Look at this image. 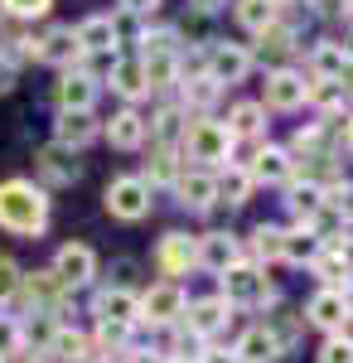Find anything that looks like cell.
I'll return each mask as SVG.
<instances>
[{
    "mask_svg": "<svg viewBox=\"0 0 353 363\" xmlns=\"http://www.w3.org/2000/svg\"><path fill=\"white\" fill-rule=\"evenodd\" d=\"M0 228L15 238H39L49 228V194L29 179H5L0 184Z\"/></svg>",
    "mask_w": 353,
    "mask_h": 363,
    "instance_id": "obj_1",
    "label": "cell"
},
{
    "mask_svg": "<svg viewBox=\"0 0 353 363\" xmlns=\"http://www.w3.org/2000/svg\"><path fill=\"white\" fill-rule=\"evenodd\" d=\"M136 63L145 73V87H174L179 83V29H145Z\"/></svg>",
    "mask_w": 353,
    "mask_h": 363,
    "instance_id": "obj_2",
    "label": "cell"
},
{
    "mask_svg": "<svg viewBox=\"0 0 353 363\" xmlns=\"http://www.w3.org/2000/svg\"><path fill=\"white\" fill-rule=\"evenodd\" d=\"M179 150L198 160V165H228L232 160V136H228V126L213 121V116H198L184 126V136H179Z\"/></svg>",
    "mask_w": 353,
    "mask_h": 363,
    "instance_id": "obj_3",
    "label": "cell"
},
{
    "mask_svg": "<svg viewBox=\"0 0 353 363\" xmlns=\"http://www.w3.org/2000/svg\"><path fill=\"white\" fill-rule=\"evenodd\" d=\"M218 286H223V301L228 306H267V301H276L271 281H267V267H257V262H232L223 277H218Z\"/></svg>",
    "mask_w": 353,
    "mask_h": 363,
    "instance_id": "obj_4",
    "label": "cell"
},
{
    "mask_svg": "<svg viewBox=\"0 0 353 363\" xmlns=\"http://www.w3.org/2000/svg\"><path fill=\"white\" fill-rule=\"evenodd\" d=\"M184 306H189V296H184L179 281H155L150 291H140V296H136L140 325H150V330H169V325H179Z\"/></svg>",
    "mask_w": 353,
    "mask_h": 363,
    "instance_id": "obj_5",
    "label": "cell"
},
{
    "mask_svg": "<svg viewBox=\"0 0 353 363\" xmlns=\"http://www.w3.org/2000/svg\"><path fill=\"white\" fill-rule=\"evenodd\" d=\"M102 203H107V213L116 223H140L150 213V189H145L140 174H116L107 184V194H102Z\"/></svg>",
    "mask_w": 353,
    "mask_h": 363,
    "instance_id": "obj_6",
    "label": "cell"
},
{
    "mask_svg": "<svg viewBox=\"0 0 353 363\" xmlns=\"http://www.w3.org/2000/svg\"><path fill=\"white\" fill-rule=\"evenodd\" d=\"M49 272L58 277L63 291L92 286V277H97V252L87 247V242H63V247L54 252V267H49Z\"/></svg>",
    "mask_w": 353,
    "mask_h": 363,
    "instance_id": "obj_7",
    "label": "cell"
},
{
    "mask_svg": "<svg viewBox=\"0 0 353 363\" xmlns=\"http://www.w3.org/2000/svg\"><path fill=\"white\" fill-rule=\"evenodd\" d=\"M179 320H184V335L203 344V339H213L218 330H228V320H232V306H228L223 296H203V301H189Z\"/></svg>",
    "mask_w": 353,
    "mask_h": 363,
    "instance_id": "obj_8",
    "label": "cell"
},
{
    "mask_svg": "<svg viewBox=\"0 0 353 363\" xmlns=\"http://www.w3.org/2000/svg\"><path fill=\"white\" fill-rule=\"evenodd\" d=\"M203 73H208L218 87L242 83L247 73H252V49H242V44H228V39H213V44H208V68H203Z\"/></svg>",
    "mask_w": 353,
    "mask_h": 363,
    "instance_id": "obj_9",
    "label": "cell"
},
{
    "mask_svg": "<svg viewBox=\"0 0 353 363\" xmlns=\"http://www.w3.org/2000/svg\"><path fill=\"white\" fill-rule=\"evenodd\" d=\"M155 267L164 272V281L189 277L194 267H198V238H189V233H164L160 247H155Z\"/></svg>",
    "mask_w": 353,
    "mask_h": 363,
    "instance_id": "obj_10",
    "label": "cell"
},
{
    "mask_svg": "<svg viewBox=\"0 0 353 363\" xmlns=\"http://www.w3.org/2000/svg\"><path fill=\"white\" fill-rule=\"evenodd\" d=\"M305 320L325 335H349V291H315L305 306Z\"/></svg>",
    "mask_w": 353,
    "mask_h": 363,
    "instance_id": "obj_11",
    "label": "cell"
},
{
    "mask_svg": "<svg viewBox=\"0 0 353 363\" xmlns=\"http://www.w3.org/2000/svg\"><path fill=\"white\" fill-rule=\"evenodd\" d=\"M73 44H78V54L116 58V49H121V29H116L111 15H87V20L73 29Z\"/></svg>",
    "mask_w": 353,
    "mask_h": 363,
    "instance_id": "obj_12",
    "label": "cell"
},
{
    "mask_svg": "<svg viewBox=\"0 0 353 363\" xmlns=\"http://www.w3.org/2000/svg\"><path fill=\"white\" fill-rule=\"evenodd\" d=\"M54 102L58 112H92V102H97V78L87 73V68H63L54 83Z\"/></svg>",
    "mask_w": 353,
    "mask_h": 363,
    "instance_id": "obj_13",
    "label": "cell"
},
{
    "mask_svg": "<svg viewBox=\"0 0 353 363\" xmlns=\"http://www.w3.org/2000/svg\"><path fill=\"white\" fill-rule=\"evenodd\" d=\"M242 169H247L252 184H296V160H291V150H281V145H262Z\"/></svg>",
    "mask_w": 353,
    "mask_h": 363,
    "instance_id": "obj_14",
    "label": "cell"
},
{
    "mask_svg": "<svg viewBox=\"0 0 353 363\" xmlns=\"http://www.w3.org/2000/svg\"><path fill=\"white\" fill-rule=\"evenodd\" d=\"M92 315H97V325H116V330H131V325H140L136 291H121V286H107V291H97V301H92Z\"/></svg>",
    "mask_w": 353,
    "mask_h": 363,
    "instance_id": "obj_15",
    "label": "cell"
},
{
    "mask_svg": "<svg viewBox=\"0 0 353 363\" xmlns=\"http://www.w3.org/2000/svg\"><path fill=\"white\" fill-rule=\"evenodd\" d=\"M15 296H25L29 315H49V310L63 306V286H58L54 272H29V277H20V286H15Z\"/></svg>",
    "mask_w": 353,
    "mask_h": 363,
    "instance_id": "obj_16",
    "label": "cell"
},
{
    "mask_svg": "<svg viewBox=\"0 0 353 363\" xmlns=\"http://www.w3.org/2000/svg\"><path fill=\"white\" fill-rule=\"evenodd\" d=\"M262 107H271V112H300L305 107V78H300L296 68H276L271 78H267V102Z\"/></svg>",
    "mask_w": 353,
    "mask_h": 363,
    "instance_id": "obj_17",
    "label": "cell"
},
{
    "mask_svg": "<svg viewBox=\"0 0 353 363\" xmlns=\"http://www.w3.org/2000/svg\"><path fill=\"white\" fill-rule=\"evenodd\" d=\"M310 73L325 78V83H349V44L320 39V44L310 49Z\"/></svg>",
    "mask_w": 353,
    "mask_h": 363,
    "instance_id": "obj_18",
    "label": "cell"
},
{
    "mask_svg": "<svg viewBox=\"0 0 353 363\" xmlns=\"http://www.w3.org/2000/svg\"><path fill=\"white\" fill-rule=\"evenodd\" d=\"M232 262H242V238H232V233H203L198 238V267L223 277Z\"/></svg>",
    "mask_w": 353,
    "mask_h": 363,
    "instance_id": "obj_19",
    "label": "cell"
},
{
    "mask_svg": "<svg viewBox=\"0 0 353 363\" xmlns=\"http://www.w3.org/2000/svg\"><path fill=\"white\" fill-rule=\"evenodd\" d=\"M174 194H179V208H189V213H208L218 203V184L208 169H194V174H179L174 179Z\"/></svg>",
    "mask_w": 353,
    "mask_h": 363,
    "instance_id": "obj_20",
    "label": "cell"
},
{
    "mask_svg": "<svg viewBox=\"0 0 353 363\" xmlns=\"http://www.w3.org/2000/svg\"><path fill=\"white\" fill-rule=\"evenodd\" d=\"M102 136V121L92 112H58L54 121V145H68V150H82L87 140Z\"/></svg>",
    "mask_w": 353,
    "mask_h": 363,
    "instance_id": "obj_21",
    "label": "cell"
},
{
    "mask_svg": "<svg viewBox=\"0 0 353 363\" xmlns=\"http://www.w3.org/2000/svg\"><path fill=\"white\" fill-rule=\"evenodd\" d=\"M286 208L300 228H315V218L325 213V184L305 179V184H286Z\"/></svg>",
    "mask_w": 353,
    "mask_h": 363,
    "instance_id": "obj_22",
    "label": "cell"
},
{
    "mask_svg": "<svg viewBox=\"0 0 353 363\" xmlns=\"http://www.w3.org/2000/svg\"><path fill=\"white\" fill-rule=\"evenodd\" d=\"M305 107L325 112V121L349 116V83H325V78H310V83H305Z\"/></svg>",
    "mask_w": 353,
    "mask_h": 363,
    "instance_id": "obj_23",
    "label": "cell"
},
{
    "mask_svg": "<svg viewBox=\"0 0 353 363\" xmlns=\"http://www.w3.org/2000/svg\"><path fill=\"white\" fill-rule=\"evenodd\" d=\"M102 136H107L116 150H140V145H145V116H140L136 107H121V112L102 126Z\"/></svg>",
    "mask_w": 353,
    "mask_h": 363,
    "instance_id": "obj_24",
    "label": "cell"
},
{
    "mask_svg": "<svg viewBox=\"0 0 353 363\" xmlns=\"http://www.w3.org/2000/svg\"><path fill=\"white\" fill-rule=\"evenodd\" d=\"M320 252H325V238L315 228H291L281 238V262H291V267H315Z\"/></svg>",
    "mask_w": 353,
    "mask_h": 363,
    "instance_id": "obj_25",
    "label": "cell"
},
{
    "mask_svg": "<svg viewBox=\"0 0 353 363\" xmlns=\"http://www.w3.org/2000/svg\"><path fill=\"white\" fill-rule=\"evenodd\" d=\"M34 58H39V63H58V68H73V58H78L73 29L58 25V29H49L44 39H34Z\"/></svg>",
    "mask_w": 353,
    "mask_h": 363,
    "instance_id": "obj_26",
    "label": "cell"
},
{
    "mask_svg": "<svg viewBox=\"0 0 353 363\" xmlns=\"http://www.w3.org/2000/svg\"><path fill=\"white\" fill-rule=\"evenodd\" d=\"M232 359L237 363H276L281 359V344H276L262 325H252L247 335H237V344H232Z\"/></svg>",
    "mask_w": 353,
    "mask_h": 363,
    "instance_id": "obj_27",
    "label": "cell"
},
{
    "mask_svg": "<svg viewBox=\"0 0 353 363\" xmlns=\"http://www.w3.org/2000/svg\"><path fill=\"white\" fill-rule=\"evenodd\" d=\"M39 169H44L54 184H73V179L82 174V160H78V150H68V145H54V140H49V145L39 150Z\"/></svg>",
    "mask_w": 353,
    "mask_h": 363,
    "instance_id": "obj_28",
    "label": "cell"
},
{
    "mask_svg": "<svg viewBox=\"0 0 353 363\" xmlns=\"http://www.w3.org/2000/svg\"><path fill=\"white\" fill-rule=\"evenodd\" d=\"M228 136L237 140V136H247V140H262V131H267V107L262 102H237L232 112H228Z\"/></svg>",
    "mask_w": 353,
    "mask_h": 363,
    "instance_id": "obj_29",
    "label": "cell"
},
{
    "mask_svg": "<svg viewBox=\"0 0 353 363\" xmlns=\"http://www.w3.org/2000/svg\"><path fill=\"white\" fill-rule=\"evenodd\" d=\"M49 354H54L58 363H92V339L82 335V330L58 325V330H54V344H49Z\"/></svg>",
    "mask_w": 353,
    "mask_h": 363,
    "instance_id": "obj_30",
    "label": "cell"
},
{
    "mask_svg": "<svg viewBox=\"0 0 353 363\" xmlns=\"http://www.w3.org/2000/svg\"><path fill=\"white\" fill-rule=\"evenodd\" d=\"M111 92H121L126 102H140V97L150 92L136 58H111Z\"/></svg>",
    "mask_w": 353,
    "mask_h": 363,
    "instance_id": "obj_31",
    "label": "cell"
},
{
    "mask_svg": "<svg viewBox=\"0 0 353 363\" xmlns=\"http://www.w3.org/2000/svg\"><path fill=\"white\" fill-rule=\"evenodd\" d=\"M140 179H145V189H155V184H174V179H179V145H155Z\"/></svg>",
    "mask_w": 353,
    "mask_h": 363,
    "instance_id": "obj_32",
    "label": "cell"
},
{
    "mask_svg": "<svg viewBox=\"0 0 353 363\" xmlns=\"http://www.w3.org/2000/svg\"><path fill=\"white\" fill-rule=\"evenodd\" d=\"M257 54L267 58V63H286V58L296 54V29L276 20L271 29H262V34H257Z\"/></svg>",
    "mask_w": 353,
    "mask_h": 363,
    "instance_id": "obj_33",
    "label": "cell"
},
{
    "mask_svg": "<svg viewBox=\"0 0 353 363\" xmlns=\"http://www.w3.org/2000/svg\"><path fill=\"white\" fill-rule=\"evenodd\" d=\"M213 184H218V203H232V208H242L247 199H252V189H257L242 165H228L223 174H213Z\"/></svg>",
    "mask_w": 353,
    "mask_h": 363,
    "instance_id": "obj_34",
    "label": "cell"
},
{
    "mask_svg": "<svg viewBox=\"0 0 353 363\" xmlns=\"http://www.w3.org/2000/svg\"><path fill=\"white\" fill-rule=\"evenodd\" d=\"M232 15H237V25H242L247 34H262V29H271L276 20H281V10L267 5V0H237Z\"/></svg>",
    "mask_w": 353,
    "mask_h": 363,
    "instance_id": "obj_35",
    "label": "cell"
},
{
    "mask_svg": "<svg viewBox=\"0 0 353 363\" xmlns=\"http://www.w3.org/2000/svg\"><path fill=\"white\" fill-rule=\"evenodd\" d=\"M281 238H286V228H276V223H257L252 228V262L257 267H267V262H281Z\"/></svg>",
    "mask_w": 353,
    "mask_h": 363,
    "instance_id": "obj_36",
    "label": "cell"
},
{
    "mask_svg": "<svg viewBox=\"0 0 353 363\" xmlns=\"http://www.w3.org/2000/svg\"><path fill=\"white\" fill-rule=\"evenodd\" d=\"M315 272L325 277V291H349V252L329 247L315 257Z\"/></svg>",
    "mask_w": 353,
    "mask_h": 363,
    "instance_id": "obj_37",
    "label": "cell"
},
{
    "mask_svg": "<svg viewBox=\"0 0 353 363\" xmlns=\"http://www.w3.org/2000/svg\"><path fill=\"white\" fill-rule=\"evenodd\" d=\"M218 97H223V87H218L208 73H194V78H184V107H194V112H208Z\"/></svg>",
    "mask_w": 353,
    "mask_h": 363,
    "instance_id": "obj_38",
    "label": "cell"
},
{
    "mask_svg": "<svg viewBox=\"0 0 353 363\" xmlns=\"http://www.w3.org/2000/svg\"><path fill=\"white\" fill-rule=\"evenodd\" d=\"M15 354H25V330H20V320L0 315V363H10Z\"/></svg>",
    "mask_w": 353,
    "mask_h": 363,
    "instance_id": "obj_39",
    "label": "cell"
},
{
    "mask_svg": "<svg viewBox=\"0 0 353 363\" xmlns=\"http://www.w3.org/2000/svg\"><path fill=\"white\" fill-rule=\"evenodd\" d=\"M15 20H39V15H49L54 10V0H0Z\"/></svg>",
    "mask_w": 353,
    "mask_h": 363,
    "instance_id": "obj_40",
    "label": "cell"
},
{
    "mask_svg": "<svg viewBox=\"0 0 353 363\" xmlns=\"http://www.w3.org/2000/svg\"><path fill=\"white\" fill-rule=\"evenodd\" d=\"M20 277H25V272L15 267V257H5V252H0V306H5V301H15V286H20Z\"/></svg>",
    "mask_w": 353,
    "mask_h": 363,
    "instance_id": "obj_41",
    "label": "cell"
},
{
    "mask_svg": "<svg viewBox=\"0 0 353 363\" xmlns=\"http://www.w3.org/2000/svg\"><path fill=\"white\" fill-rule=\"evenodd\" d=\"M320 363H353L349 335H329V339H325V349H320Z\"/></svg>",
    "mask_w": 353,
    "mask_h": 363,
    "instance_id": "obj_42",
    "label": "cell"
},
{
    "mask_svg": "<svg viewBox=\"0 0 353 363\" xmlns=\"http://www.w3.org/2000/svg\"><path fill=\"white\" fill-rule=\"evenodd\" d=\"M320 20H349V0H315Z\"/></svg>",
    "mask_w": 353,
    "mask_h": 363,
    "instance_id": "obj_43",
    "label": "cell"
},
{
    "mask_svg": "<svg viewBox=\"0 0 353 363\" xmlns=\"http://www.w3.org/2000/svg\"><path fill=\"white\" fill-rule=\"evenodd\" d=\"M116 5H121L126 15H155V10H160V0H116Z\"/></svg>",
    "mask_w": 353,
    "mask_h": 363,
    "instance_id": "obj_44",
    "label": "cell"
},
{
    "mask_svg": "<svg viewBox=\"0 0 353 363\" xmlns=\"http://www.w3.org/2000/svg\"><path fill=\"white\" fill-rule=\"evenodd\" d=\"M111 272H116V281H111V286H121V291H131V272H136V262H126V257H121V262H116Z\"/></svg>",
    "mask_w": 353,
    "mask_h": 363,
    "instance_id": "obj_45",
    "label": "cell"
},
{
    "mask_svg": "<svg viewBox=\"0 0 353 363\" xmlns=\"http://www.w3.org/2000/svg\"><path fill=\"white\" fill-rule=\"evenodd\" d=\"M10 87H15V63H10V58H0V97H5Z\"/></svg>",
    "mask_w": 353,
    "mask_h": 363,
    "instance_id": "obj_46",
    "label": "cell"
},
{
    "mask_svg": "<svg viewBox=\"0 0 353 363\" xmlns=\"http://www.w3.org/2000/svg\"><path fill=\"white\" fill-rule=\"evenodd\" d=\"M198 363H237L232 354H218V349H208V354H198Z\"/></svg>",
    "mask_w": 353,
    "mask_h": 363,
    "instance_id": "obj_47",
    "label": "cell"
},
{
    "mask_svg": "<svg viewBox=\"0 0 353 363\" xmlns=\"http://www.w3.org/2000/svg\"><path fill=\"white\" fill-rule=\"evenodd\" d=\"M194 5H198V15H213V10L223 5V0H194Z\"/></svg>",
    "mask_w": 353,
    "mask_h": 363,
    "instance_id": "obj_48",
    "label": "cell"
},
{
    "mask_svg": "<svg viewBox=\"0 0 353 363\" xmlns=\"http://www.w3.org/2000/svg\"><path fill=\"white\" fill-rule=\"evenodd\" d=\"M164 363H198V359H164Z\"/></svg>",
    "mask_w": 353,
    "mask_h": 363,
    "instance_id": "obj_49",
    "label": "cell"
},
{
    "mask_svg": "<svg viewBox=\"0 0 353 363\" xmlns=\"http://www.w3.org/2000/svg\"><path fill=\"white\" fill-rule=\"evenodd\" d=\"M267 5H276V10H281V5H291V0H267Z\"/></svg>",
    "mask_w": 353,
    "mask_h": 363,
    "instance_id": "obj_50",
    "label": "cell"
}]
</instances>
